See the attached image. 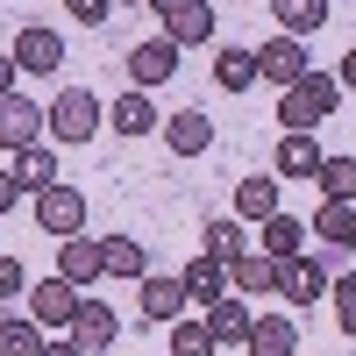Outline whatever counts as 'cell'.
<instances>
[{
  "instance_id": "15",
  "label": "cell",
  "mask_w": 356,
  "mask_h": 356,
  "mask_svg": "<svg viewBox=\"0 0 356 356\" xmlns=\"http://www.w3.org/2000/svg\"><path fill=\"white\" fill-rule=\"evenodd\" d=\"M164 143L178 157H207L214 150V122H207L200 107H178V114H164Z\"/></svg>"
},
{
  "instance_id": "42",
  "label": "cell",
  "mask_w": 356,
  "mask_h": 356,
  "mask_svg": "<svg viewBox=\"0 0 356 356\" xmlns=\"http://www.w3.org/2000/svg\"><path fill=\"white\" fill-rule=\"evenodd\" d=\"M264 8H271V0H264Z\"/></svg>"
},
{
  "instance_id": "32",
  "label": "cell",
  "mask_w": 356,
  "mask_h": 356,
  "mask_svg": "<svg viewBox=\"0 0 356 356\" xmlns=\"http://www.w3.org/2000/svg\"><path fill=\"white\" fill-rule=\"evenodd\" d=\"M328 292H335V321H342V335L356 342V271H349V278H335Z\"/></svg>"
},
{
  "instance_id": "13",
  "label": "cell",
  "mask_w": 356,
  "mask_h": 356,
  "mask_svg": "<svg viewBox=\"0 0 356 356\" xmlns=\"http://www.w3.org/2000/svg\"><path fill=\"white\" fill-rule=\"evenodd\" d=\"M200 321L214 328V342H221V349H250V328H257V314L243 307V292H228V300H214V307H207Z\"/></svg>"
},
{
  "instance_id": "20",
  "label": "cell",
  "mask_w": 356,
  "mask_h": 356,
  "mask_svg": "<svg viewBox=\"0 0 356 356\" xmlns=\"http://www.w3.org/2000/svg\"><path fill=\"white\" fill-rule=\"evenodd\" d=\"M136 307H143V321H164V328H171V321L186 314L193 300H186V285H178V278H143V292H136Z\"/></svg>"
},
{
  "instance_id": "11",
  "label": "cell",
  "mask_w": 356,
  "mask_h": 356,
  "mask_svg": "<svg viewBox=\"0 0 356 356\" xmlns=\"http://www.w3.org/2000/svg\"><path fill=\"white\" fill-rule=\"evenodd\" d=\"M29 143H43V107L22 93H0V150H29Z\"/></svg>"
},
{
  "instance_id": "22",
  "label": "cell",
  "mask_w": 356,
  "mask_h": 356,
  "mask_svg": "<svg viewBox=\"0 0 356 356\" xmlns=\"http://www.w3.org/2000/svg\"><path fill=\"white\" fill-rule=\"evenodd\" d=\"M271 22H278V36H314L321 22H328V0H271Z\"/></svg>"
},
{
  "instance_id": "10",
  "label": "cell",
  "mask_w": 356,
  "mask_h": 356,
  "mask_svg": "<svg viewBox=\"0 0 356 356\" xmlns=\"http://www.w3.org/2000/svg\"><path fill=\"white\" fill-rule=\"evenodd\" d=\"M15 65H22V72H65V36L43 29V22L15 29Z\"/></svg>"
},
{
  "instance_id": "16",
  "label": "cell",
  "mask_w": 356,
  "mask_h": 356,
  "mask_svg": "<svg viewBox=\"0 0 356 356\" xmlns=\"http://www.w3.org/2000/svg\"><path fill=\"white\" fill-rule=\"evenodd\" d=\"M271 214H285L278 207V171H257V178H243V186H235V221H271Z\"/></svg>"
},
{
  "instance_id": "12",
  "label": "cell",
  "mask_w": 356,
  "mask_h": 356,
  "mask_svg": "<svg viewBox=\"0 0 356 356\" xmlns=\"http://www.w3.org/2000/svg\"><path fill=\"white\" fill-rule=\"evenodd\" d=\"M178 285H186V300H193V307H214V300H228V264H221V257H207V250H193V257H186V271H178Z\"/></svg>"
},
{
  "instance_id": "2",
  "label": "cell",
  "mask_w": 356,
  "mask_h": 356,
  "mask_svg": "<svg viewBox=\"0 0 356 356\" xmlns=\"http://www.w3.org/2000/svg\"><path fill=\"white\" fill-rule=\"evenodd\" d=\"M100 122H107V107H100L93 86H65V93L43 107V129H50L57 143H72V150H79V143H93V136H100Z\"/></svg>"
},
{
  "instance_id": "41",
  "label": "cell",
  "mask_w": 356,
  "mask_h": 356,
  "mask_svg": "<svg viewBox=\"0 0 356 356\" xmlns=\"http://www.w3.org/2000/svg\"><path fill=\"white\" fill-rule=\"evenodd\" d=\"M0 50H8V36H0Z\"/></svg>"
},
{
  "instance_id": "34",
  "label": "cell",
  "mask_w": 356,
  "mask_h": 356,
  "mask_svg": "<svg viewBox=\"0 0 356 356\" xmlns=\"http://www.w3.org/2000/svg\"><path fill=\"white\" fill-rule=\"evenodd\" d=\"M72 8V22H86V29H100L107 15H114V0H65Z\"/></svg>"
},
{
  "instance_id": "24",
  "label": "cell",
  "mask_w": 356,
  "mask_h": 356,
  "mask_svg": "<svg viewBox=\"0 0 356 356\" xmlns=\"http://www.w3.org/2000/svg\"><path fill=\"white\" fill-rule=\"evenodd\" d=\"M15 186H29V193H50L57 186V150H50V143L15 150Z\"/></svg>"
},
{
  "instance_id": "5",
  "label": "cell",
  "mask_w": 356,
  "mask_h": 356,
  "mask_svg": "<svg viewBox=\"0 0 356 356\" xmlns=\"http://www.w3.org/2000/svg\"><path fill=\"white\" fill-rule=\"evenodd\" d=\"M335 278H328V257H314V250H300V257H285L278 264V300H292V307H307V300H321Z\"/></svg>"
},
{
  "instance_id": "6",
  "label": "cell",
  "mask_w": 356,
  "mask_h": 356,
  "mask_svg": "<svg viewBox=\"0 0 356 356\" xmlns=\"http://www.w3.org/2000/svg\"><path fill=\"white\" fill-rule=\"evenodd\" d=\"M314 65H307V43L300 36H271V43H257V79H271L278 93L285 86H300Z\"/></svg>"
},
{
  "instance_id": "9",
  "label": "cell",
  "mask_w": 356,
  "mask_h": 356,
  "mask_svg": "<svg viewBox=\"0 0 356 356\" xmlns=\"http://www.w3.org/2000/svg\"><path fill=\"white\" fill-rule=\"evenodd\" d=\"M271 171H278V186H314L321 178V143L314 136H278Z\"/></svg>"
},
{
  "instance_id": "14",
  "label": "cell",
  "mask_w": 356,
  "mask_h": 356,
  "mask_svg": "<svg viewBox=\"0 0 356 356\" xmlns=\"http://www.w3.org/2000/svg\"><path fill=\"white\" fill-rule=\"evenodd\" d=\"M114 335H122L114 307H107V300H86V307H79V321H72V342H79L86 356H107V349H114Z\"/></svg>"
},
{
  "instance_id": "35",
  "label": "cell",
  "mask_w": 356,
  "mask_h": 356,
  "mask_svg": "<svg viewBox=\"0 0 356 356\" xmlns=\"http://www.w3.org/2000/svg\"><path fill=\"white\" fill-rule=\"evenodd\" d=\"M335 79H342V93H356V43L342 50V65H335Z\"/></svg>"
},
{
  "instance_id": "25",
  "label": "cell",
  "mask_w": 356,
  "mask_h": 356,
  "mask_svg": "<svg viewBox=\"0 0 356 356\" xmlns=\"http://www.w3.org/2000/svg\"><path fill=\"white\" fill-rule=\"evenodd\" d=\"M100 243H107V278H150V250H143L136 243V235H100Z\"/></svg>"
},
{
  "instance_id": "19",
  "label": "cell",
  "mask_w": 356,
  "mask_h": 356,
  "mask_svg": "<svg viewBox=\"0 0 356 356\" xmlns=\"http://www.w3.org/2000/svg\"><path fill=\"white\" fill-rule=\"evenodd\" d=\"M307 228H314L328 250H356V200H321Z\"/></svg>"
},
{
  "instance_id": "7",
  "label": "cell",
  "mask_w": 356,
  "mask_h": 356,
  "mask_svg": "<svg viewBox=\"0 0 356 356\" xmlns=\"http://www.w3.org/2000/svg\"><path fill=\"white\" fill-rule=\"evenodd\" d=\"M164 79H178V43L171 36H150L129 50V86H143V93H157Z\"/></svg>"
},
{
  "instance_id": "27",
  "label": "cell",
  "mask_w": 356,
  "mask_h": 356,
  "mask_svg": "<svg viewBox=\"0 0 356 356\" xmlns=\"http://www.w3.org/2000/svg\"><path fill=\"white\" fill-rule=\"evenodd\" d=\"M300 243H307V221H292V214H271V221H264V243H257V250L285 264V257H300Z\"/></svg>"
},
{
  "instance_id": "29",
  "label": "cell",
  "mask_w": 356,
  "mask_h": 356,
  "mask_svg": "<svg viewBox=\"0 0 356 356\" xmlns=\"http://www.w3.org/2000/svg\"><path fill=\"white\" fill-rule=\"evenodd\" d=\"M43 328H36V321H29V314H8V321H0V356H43Z\"/></svg>"
},
{
  "instance_id": "4",
  "label": "cell",
  "mask_w": 356,
  "mask_h": 356,
  "mask_svg": "<svg viewBox=\"0 0 356 356\" xmlns=\"http://www.w3.org/2000/svg\"><path fill=\"white\" fill-rule=\"evenodd\" d=\"M36 228L57 235V243L86 235V193H79V186H50V193H36Z\"/></svg>"
},
{
  "instance_id": "26",
  "label": "cell",
  "mask_w": 356,
  "mask_h": 356,
  "mask_svg": "<svg viewBox=\"0 0 356 356\" xmlns=\"http://www.w3.org/2000/svg\"><path fill=\"white\" fill-rule=\"evenodd\" d=\"M200 250L221 257V264H235V257H250V235H243V221H207L200 228Z\"/></svg>"
},
{
  "instance_id": "1",
  "label": "cell",
  "mask_w": 356,
  "mask_h": 356,
  "mask_svg": "<svg viewBox=\"0 0 356 356\" xmlns=\"http://www.w3.org/2000/svg\"><path fill=\"white\" fill-rule=\"evenodd\" d=\"M335 107H342V79H335V72H307L300 86H285V93H278V129H285V136H314Z\"/></svg>"
},
{
  "instance_id": "21",
  "label": "cell",
  "mask_w": 356,
  "mask_h": 356,
  "mask_svg": "<svg viewBox=\"0 0 356 356\" xmlns=\"http://www.w3.org/2000/svg\"><path fill=\"white\" fill-rule=\"evenodd\" d=\"M214 86H221V93H250V86H257V50L250 43L214 50Z\"/></svg>"
},
{
  "instance_id": "30",
  "label": "cell",
  "mask_w": 356,
  "mask_h": 356,
  "mask_svg": "<svg viewBox=\"0 0 356 356\" xmlns=\"http://www.w3.org/2000/svg\"><path fill=\"white\" fill-rule=\"evenodd\" d=\"M221 342H214V328L207 321H193V314H178L171 321V356H214Z\"/></svg>"
},
{
  "instance_id": "40",
  "label": "cell",
  "mask_w": 356,
  "mask_h": 356,
  "mask_svg": "<svg viewBox=\"0 0 356 356\" xmlns=\"http://www.w3.org/2000/svg\"><path fill=\"white\" fill-rule=\"evenodd\" d=\"M114 8H136V0H114Z\"/></svg>"
},
{
  "instance_id": "33",
  "label": "cell",
  "mask_w": 356,
  "mask_h": 356,
  "mask_svg": "<svg viewBox=\"0 0 356 356\" xmlns=\"http://www.w3.org/2000/svg\"><path fill=\"white\" fill-rule=\"evenodd\" d=\"M0 300H29V271H22V257H8V250H0Z\"/></svg>"
},
{
  "instance_id": "18",
  "label": "cell",
  "mask_w": 356,
  "mask_h": 356,
  "mask_svg": "<svg viewBox=\"0 0 356 356\" xmlns=\"http://www.w3.org/2000/svg\"><path fill=\"white\" fill-rule=\"evenodd\" d=\"M107 129H114V136H150V129H164V122H157V100L143 93V86H129V93L107 107Z\"/></svg>"
},
{
  "instance_id": "23",
  "label": "cell",
  "mask_w": 356,
  "mask_h": 356,
  "mask_svg": "<svg viewBox=\"0 0 356 356\" xmlns=\"http://www.w3.org/2000/svg\"><path fill=\"white\" fill-rule=\"evenodd\" d=\"M228 292H278V257H264V250L235 257L228 264Z\"/></svg>"
},
{
  "instance_id": "3",
  "label": "cell",
  "mask_w": 356,
  "mask_h": 356,
  "mask_svg": "<svg viewBox=\"0 0 356 356\" xmlns=\"http://www.w3.org/2000/svg\"><path fill=\"white\" fill-rule=\"evenodd\" d=\"M79 307H86V292L79 285H65V278H43V285H29V321L36 328H57V335H72V321H79Z\"/></svg>"
},
{
  "instance_id": "28",
  "label": "cell",
  "mask_w": 356,
  "mask_h": 356,
  "mask_svg": "<svg viewBox=\"0 0 356 356\" xmlns=\"http://www.w3.org/2000/svg\"><path fill=\"white\" fill-rule=\"evenodd\" d=\"M250 349H300V321L292 314H257V328H250Z\"/></svg>"
},
{
  "instance_id": "39",
  "label": "cell",
  "mask_w": 356,
  "mask_h": 356,
  "mask_svg": "<svg viewBox=\"0 0 356 356\" xmlns=\"http://www.w3.org/2000/svg\"><path fill=\"white\" fill-rule=\"evenodd\" d=\"M250 356H285V349H250Z\"/></svg>"
},
{
  "instance_id": "31",
  "label": "cell",
  "mask_w": 356,
  "mask_h": 356,
  "mask_svg": "<svg viewBox=\"0 0 356 356\" xmlns=\"http://www.w3.org/2000/svg\"><path fill=\"white\" fill-rule=\"evenodd\" d=\"M321 200H356V157H321Z\"/></svg>"
},
{
  "instance_id": "17",
  "label": "cell",
  "mask_w": 356,
  "mask_h": 356,
  "mask_svg": "<svg viewBox=\"0 0 356 356\" xmlns=\"http://www.w3.org/2000/svg\"><path fill=\"white\" fill-rule=\"evenodd\" d=\"M164 36L178 50H193V43H214V8L207 0H178V8L164 15Z\"/></svg>"
},
{
  "instance_id": "36",
  "label": "cell",
  "mask_w": 356,
  "mask_h": 356,
  "mask_svg": "<svg viewBox=\"0 0 356 356\" xmlns=\"http://www.w3.org/2000/svg\"><path fill=\"white\" fill-rule=\"evenodd\" d=\"M43 356H86V349H79L72 335H50V342H43Z\"/></svg>"
},
{
  "instance_id": "38",
  "label": "cell",
  "mask_w": 356,
  "mask_h": 356,
  "mask_svg": "<svg viewBox=\"0 0 356 356\" xmlns=\"http://www.w3.org/2000/svg\"><path fill=\"white\" fill-rule=\"evenodd\" d=\"M15 193H22V186H15V171H0V214L15 207Z\"/></svg>"
},
{
  "instance_id": "37",
  "label": "cell",
  "mask_w": 356,
  "mask_h": 356,
  "mask_svg": "<svg viewBox=\"0 0 356 356\" xmlns=\"http://www.w3.org/2000/svg\"><path fill=\"white\" fill-rule=\"evenodd\" d=\"M15 72H22V65H15V50H0V93H15Z\"/></svg>"
},
{
  "instance_id": "8",
  "label": "cell",
  "mask_w": 356,
  "mask_h": 356,
  "mask_svg": "<svg viewBox=\"0 0 356 356\" xmlns=\"http://www.w3.org/2000/svg\"><path fill=\"white\" fill-rule=\"evenodd\" d=\"M57 278L65 285H93V278H107V243H93V235H72V243H57Z\"/></svg>"
}]
</instances>
